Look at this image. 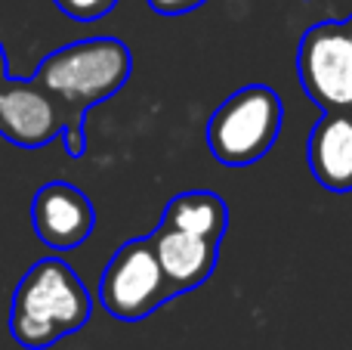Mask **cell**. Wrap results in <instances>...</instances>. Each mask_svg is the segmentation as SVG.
I'll list each match as a JSON object with an SVG mask.
<instances>
[{
    "label": "cell",
    "mask_w": 352,
    "mask_h": 350,
    "mask_svg": "<svg viewBox=\"0 0 352 350\" xmlns=\"http://www.w3.org/2000/svg\"><path fill=\"white\" fill-rule=\"evenodd\" d=\"M133 74V53L118 37H87L53 50L41 59L34 81L59 99L65 112L62 149L68 158L87 155V112L111 99Z\"/></svg>",
    "instance_id": "cell-1"
},
{
    "label": "cell",
    "mask_w": 352,
    "mask_h": 350,
    "mask_svg": "<svg viewBox=\"0 0 352 350\" xmlns=\"http://www.w3.org/2000/svg\"><path fill=\"white\" fill-rule=\"evenodd\" d=\"M93 298L80 276L62 258H43L28 267L12 291L10 332L25 350H47L90 322Z\"/></svg>",
    "instance_id": "cell-2"
},
{
    "label": "cell",
    "mask_w": 352,
    "mask_h": 350,
    "mask_svg": "<svg viewBox=\"0 0 352 350\" xmlns=\"http://www.w3.org/2000/svg\"><path fill=\"white\" fill-rule=\"evenodd\" d=\"M285 121V103L266 84L235 90L207 121V149L226 167H248L266 158Z\"/></svg>",
    "instance_id": "cell-3"
},
{
    "label": "cell",
    "mask_w": 352,
    "mask_h": 350,
    "mask_svg": "<svg viewBox=\"0 0 352 350\" xmlns=\"http://www.w3.org/2000/svg\"><path fill=\"white\" fill-rule=\"evenodd\" d=\"M173 298L152 236L127 239L99 276V304L121 322H140Z\"/></svg>",
    "instance_id": "cell-4"
},
{
    "label": "cell",
    "mask_w": 352,
    "mask_h": 350,
    "mask_svg": "<svg viewBox=\"0 0 352 350\" xmlns=\"http://www.w3.org/2000/svg\"><path fill=\"white\" fill-rule=\"evenodd\" d=\"M297 74L322 112H352V12L316 22L300 37Z\"/></svg>",
    "instance_id": "cell-5"
},
{
    "label": "cell",
    "mask_w": 352,
    "mask_h": 350,
    "mask_svg": "<svg viewBox=\"0 0 352 350\" xmlns=\"http://www.w3.org/2000/svg\"><path fill=\"white\" fill-rule=\"evenodd\" d=\"M65 112L34 78L0 81V136L19 149H41L59 140Z\"/></svg>",
    "instance_id": "cell-6"
},
{
    "label": "cell",
    "mask_w": 352,
    "mask_h": 350,
    "mask_svg": "<svg viewBox=\"0 0 352 350\" xmlns=\"http://www.w3.org/2000/svg\"><path fill=\"white\" fill-rule=\"evenodd\" d=\"M31 223L37 239L53 251H72L90 239L96 227V211L84 189L53 180L43 183L31 198Z\"/></svg>",
    "instance_id": "cell-7"
},
{
    "label": "cell",
    "mask_w": 352,
    "mask_h": 350,
    "mask_svg": "<svg viewBox=\"0 0 352 350\" xmlns=\"http://www.w3.org/2000/svg\"><path fill=\"white\" fill-rule=\"evenodd\" d=\"M152 239H155V251H158L161 270H164L173 298L204 285L213 276V270H217V260H219L217 239L176 233V229H164V227L155 229Z\"/></svg>",
    "instance_id": "cell-8"
},
{
    "label": "cell",
    "mask_w": 352,
    "mask_h": 350,
    "mask_svg": "<svg viewBox=\"0 0 352 350\" xmlns=\"http://www.w3.org/2000/svg\"><path fill=\"white\" fill-rule=\"evenodd\" d=\"M309 171L331 192H352V112H322L306 146Z\"/></svg>",
    "instance_id": "cell-9"
},
{
    "label": "cell",
    "mask_w": 352,
    "mask_h": 350,
    "mask_svg": "<svg viewBox=\"0 0 352 350\" xmlns=\"http://www.w3.org/2000/svg\"><path fill=\"white\" fill-rule=\"evenodd\" d=\"M158 227L223 242L226 229H229V205L223 202V196H217L210 189L179 192L167 202Z\"/></svg>",
    "instance_id": "cell-10"
},
{
    "label": "cell",
    "mask_w": 352,
    "mask_h": 350,
    "mask_svg": "<svg viewBox=\"0 0 352 350\" xmlns=\"http://www.w3.org/2000/svg\"><path fill=\"white\" fill-rule=\"evenodd\" d=\"M56 10L65 12L74 22H96V19L109 16L118 6V0H53Z\"/></svg>",
    "instance_id": "cell-11"
},
{
    "label": "cell",
    "mask_w": 352,
    "mask_h": 350,
    "mask_svg": "<svg viewBox=\"0 0 352 350\" xmlns=\"http://www.w3.org/2000/svg\"><path fill=\"white\" fill-rule=\"evenodd\" d=\"M146 3L158 16H186V12H195L198 6H204L207 0H146Z\"/></svg>",
    "instance_id": "cell-12"
},
{
    "label": "cell",
    "mask_w": 352,
    "mask_h": 350,
    "mask_svg": "<svg viewBox=\"0 0 352 350\" xmlns=\"http://www.w3.org/2000/svg\"><path fill=\"white\" fill-rule=\"evenodd\" d=\"M3 78H10V62H6V50H3V43H0V81Z\"/></svg>",
    "instance_id": "cell-13"
}]
</instances>
